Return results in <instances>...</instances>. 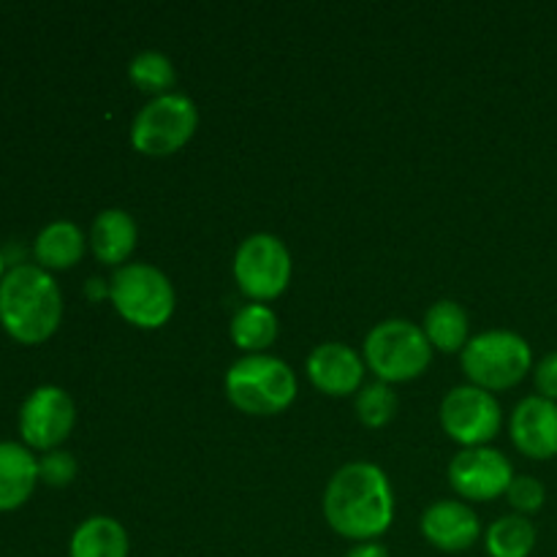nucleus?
<instances>
[{"instance_id":"39448f33","label":"nucleus","mask_w":557,"mask_h":557,"mask_svg":"<svg viewBox=\"0 0 557 557\" xmlns=\"http://www.w3.org/2000/svg\"><path fill=\"white\" fill-rule=\"evenodd\" d=\"M109 299L128 324L139 330H158L166 324L177 305L172 281L158 267L128 261L109 277Z\"/></svg>"},{"instance_id":"5701e85b","label":"nucleus","mask_w":557,"mask_h":557,"mask_svg":"<svg viewBox=\"0 0 557 557\" xmlns=\"http://www.w3.org/2000/svg\"><path fill=\"white\" fill-rule=\"evenodd\" d=\"M354 408H357V417L364 428L379 430V428H386V424L397 417L400 400H397L395 389H392L389 384H384V381H373V384H364L362 389L357 392Z\"/></svg>"},{"instance_id":"9b49d317","label":"nucleus","mask_w":557,"mask_h":557,"mask_svg":"<svg viewBox=\"0 0 557 557\" xmlns=\"http://www.w3.org/2000/svg\"><path fill=\"white\" fill-rule=\"evenodd\" d=\"M511 482H515V468L509 457L490 446L462 449L449 466V484L455 493L476 504H487L498 495H506Z\"/></svg>"},{"instance_id":"a211bd4d","label":"nucleus","mask_w":557,"mask_h":557,"mask_svg":"<svg viewBox=\"0 0 557 557\" xmlns=\"http://www.w3.org/2000/svg\"><path fill=\"white\" fill-rule=\"evenodd\" d=\"M71 557H128L131 555V539L123 522L114 517L96 515L87 517L79 528L74 531L69 544Z\"/></svg>"},{"instance_id":"dca6fc26","label":"nucleus","mask_w":557,"mask_h":557,"mask_svg":"<svg viewBox=\"0 0 557 557\" xmlns=\"http://www.w3.org/2000/svg\"><path fill=\"white\" fill-rule=\"evenodd\" d=\"M139 228L125 210H101L90 226V250L101 264L123 267L134 253Z\"/></svg>"},{"instance_id":"cd10ccee","label":"nucleus","mask_w":557,"mask_h":557,"mask_svg":"<svg viewBox=\"0 0 557 557\" xmlns=\"http://www.w3.org/2000/svg\"><path fill=\"white\" fill-rule=\"evenodd\" d=\"M87 297H90V299L109 297V283L101 281V277H92V281L87 283Z\"/></svg>"},{"instance_id":"423d86ee","label":"nucleus","mask_w":557,"mask_h":557,"mask_svg":"<svg viewBox=\"0 0 557 557\" xmlns=\"http://www.w3.org/2000/svg\"><path fill=\"white\" fill-rule=\"evenodd\" d=\"M533 368L528 341L509 330L479 332L462 348V370L468 381L484 392H506L520 384Z\"/></svg>"},{"instance_id":"c85d7f7f","label":"nucleus","mask_w":557,"mask_h":557,"mask_svg":"<svg viewBox=\"0 0 557 557\" xmlns=\"http://www.w3.org/2000/svg\"><path fill=\"white\" fill-rule=\"evenodd\" d=\"M5 272H9V270H5V259H3V253H0V281L5 277Z\"/></svg>"},{"instance_id":"f8f14e48","label":"nucleus","mask_w":557,"mask_h":557,"mask_svg":"<svg viewBox=\"0 0 557 557\" xmlns=\"http://www.w3.org/2000/svg\"><path fill=\"white\" fill-rule=\"evenodd\" d=\"M310 384L330 397H348L357 395L364 386V357H359L346 343H321L310 351L308 364Z\"/></svg>"},{"instance_id":"6ab92c4d","label":"nucleus","mask_w":557,"mask_h":557,"mask_svg":"<svg viewBox=\"0 0 557 557\" xmlns=\"http://www.w3.org/2000/svg\"><path fill=\"white\" fill-rule=\"evenodd\" d=\"M277 332H281L277 313L264 302L243 305L228 324L232 343L245 354H264V348L277 341Z\"/></svg>"},{"instance_id":"9d476101","label":"nucleus","mask_w":557,"mask_h":557,"mask_svg":"<svg viewBox=\"0 0 557 557\" xmlns=\"http://www.w3.org/2000/svg\"><path fill=\"white\" fill-rule=\"evenodd\" d=\"M76 424V406L65 389L44 384L25 397L20 408V435L27 449L54 451L60 449Z\"/></svg>"},{"instance_id":"f03ea898","label":"nucleus","mask_w":557,"mask_h":557,"mask_svg":"<svg viewBox=\"0 0 557 557\" xmlns=\"http://www.w3.org/2000/svg\"><path fill=\"white\" fill-rule=\"evenodd\" d=\"M63 321V294L38 264H16L0 281V326L22 346L47 343Z\"/></svg>"},{"instance_id":"a878e982","label":"nucleus","mask_w":557,"mask_h":557,"mask_svg":"<svg viewBox=\"0 0 557 557\" xmlns=\"http://www.w3.org/2000/svg\"><path fill=\"white\" fill-rule=\"evenodd\" d=\"M533 381H536L539 395L557 403V351L547 354V357L536 364V370H533Z\"/></svg>"},{"instance_id":"1a4fd4ad","label":"nucleus","mask_w":557,"mask_h":557,"mask_svg":"<svg viewBox=\"0 0 557 557\" xmlns=\"http://www.w3.org/2000/svg\"><path fill=\"white\" fill-rule=\"evenodd\" d=\"M441 428L466 449L487 446L504 424V411L493 392L466 384L446 392L441 400Z\"/></svg>"},{"instance_id":"393cba45","label":"nucleus","mask_w":557,"mask_h":557,"mask_svg":"<svg viewBox=\"0 0 557 557\" xmlns=\"http://www.w3.org/2000/svg\"><path fill=\"white\" fill-rule=\"evenodd\" d=\"M506 498H509L515 515L528 517L542 509L544 500H547V490L536 476H515V482L506 490Z\"/></svg>"},{"instance_id":"aec40b11","label":"nucleus","mask_w":557,"mask_h":557,"mask_svg":"<svg viewBox=\"0 0 557 557\" xmlns=\"http://www.w3.org/2000/svg\"><path fill=\"white\" fill-rule=\"evenodd\" d=\"M424 335H428L430 346L438 348L444 354H455L468 346V332H471V321H468L466 308L455 299H441L435 302L433 308L424 313V324H422Z\"/></svg>"},{"instance_id":"0eeeda50","label":"nucleus","mask_w":557,"mask_h":557,"mask_svg":"<svg viewBox=\"0 0 557 557\" xmlns=\"http://www.w3.org/2000/svg\"><path fill=\"white\" fill-rule=\"evenodd\" d=\"M199 128V109L183 92L150 98L131 125V145L150 158L183 150Z\"/></svg>"},{"instance_id":"2eb2a0df","label":"nucleus","mask_w":557,"mask_h":557,"mask_svg":"<svg viewBox=\"0 0 557 557\" xmlns=\"http://www.w3.org/2000/svg\"><path fill=\"white\" fill-rule=\"evenodd\" d=\"M38 484V460L25 444L0 441V511H16Z\"/></svg>"},{"instance_id":"ddd939ff","label":"nucleus","mask_w":557,"mask_h":557,"mask_svg":"<svg viewBox=\"0 0 557 557\" xmlns=\"http://www.w3.org/2000/svg\"><path fill=\"white\" fill-rule=\"evenodd\" d=\"M511 441L517 451L531 460L557 457V403L542 395H531L517 403L511 413Z\"/></svg>"},{"instance_id":"f257e3e1","label":"nucleus","mask_w":557,"mask_h":557,"mask_svg":"<svg viewBox=\"0 0 557 557\" xmlns=\"http://www.w3.org/2000/svg\"><path fill=\"white\" fill-rule=\"evenodd\" d=\"M324 517L332 531L351 542H375L395 522L389 476L373 462H348L324 490Z\"/></svg>"},{"instance_id":"412c9836","label":"nucleus","mask_w":557,"mask_h":557,"mask_svg":"<svg viewBox=\"0 0 557 557\" xmlns=\"http://www.w3.org/2000/svg\"><path fill=\"white\" fill-rule=\"evenodd\" d=\"M536 547V525L522 515H506L487 528L490 557H531Z\"/></svg>"},{"instance_id":"f3484780","label":"nucleus","mask_w":557,"mask_h":557,"mask_svg":"<svg viewBox=\"0 0 557 557\" xmlns=\"http://www.w3.org/2000/svg\"><path fill=\"white\" fill-rule=\"evenodd\" d=\"M87 248L85 232L71 221H52L38 232L33 256L41 270H71L82 261Z\"/></svg>"},{"instance_id":"6e6552de","label":"nucleus","mask_w":557,"mask_h":557,"mask_svg":"<svg viewBox=\"0 0 557 557\" xmlns=\"http://www.w3.org/2000/svg\"><path fill=\"white\" fill-rule=\"evenodd\" d=\"M234 281L253 302L281 297L292 281V253L275 234H250L234 253Z\"/></svg>"},{"instance_id":"b1692460","label":"nucleus","mask_w":557,"mask_h":557,"mask_svg":"<svg viewBox=\"0 0 557 557\" xmlns=\"http://www.w3.org/2000/svg\"><path fill=\"white\" fill-rule=\"evenodd\" d=\"M76 471H79V466H76L71 451L54 449L38 460V482L47 484V487H69L76 479Z\"/></svg>"},{"instance_id":"7ed1b4c3","label":"nucleus","mask_w":557,"mask_h":557,"mask_svg":"<svg viewBox=\"0 0 557 557\" xmlns=\"http://www.w3.org/2000/svg\"><path fill=\"white\" fill-rule=\"evenodd\" d=\"M226 397L248 417H275L297 397V375L270 354H245L228 368Z\"/></svg>"},{"instance_id":"20e7f679","label":"nucleus","mask_w":557,"mask_h":557,"mask_svg":"<svg viewBox=\"0 0 557 557\" xmlns=\"http://www.w3.org/2000/svg\"><path fill=\"white\" fill-rule=\"evenodd\" d=\"M364 364L384 384L419 379L433 362V346L422 326L408 319H386L364 337Z\"/></svg>"},{"instance_id":"4be33fe9","label":"nucleus","mask_w":557,"mask_h":557,"mask_svg":"<svg viewBox=\"0 0 557 557\" xmlns=\"http://www.w3.org/2000/svg\"><path fill=\"white\" fill-rule=\"evenodd\" d=\"M128 76L141 92H150L152 98L174 92L172 87L177 82L174 63L163 52H156V49H145V52L136 54L128 65Z\"/></svg>"},{"instance_id":"bb28decb","label":"nucleus","mask_w":557,"mask_h":557,"mask_svg":"<svg viewBox=\"0 0 557 557\" xmlns=\"http://www.w3.org/2000/svg\"><path fill=\"white\" fill-rule=\"evenodd\" d=\"M343 557H389V549L379 542H362V544H354Z\"/></svg>"},{"instance_id":"4468645a","label":"nucleus","mask_w":557,"mask_h":557,"mask_svg":"<svg viewBox=\"0 0 557 557\" xmlns=\"http://www.w3.org/2000/svg\"><path fill=\"white\" fill-rule=\"evenodd\" d=\"M422 536L441 553H466L482 536V520L462 500H438L424 509Z\"/></svg>"}]
</instances>
